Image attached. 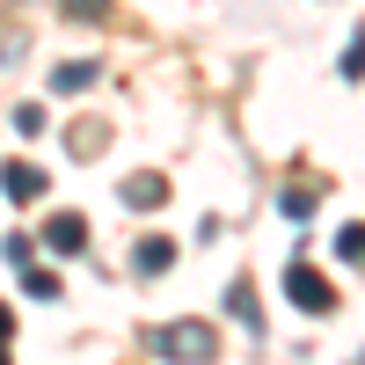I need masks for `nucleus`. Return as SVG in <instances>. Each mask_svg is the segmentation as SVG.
Wrapping results in <instances>:
<instances>
[{"instance_id": "obj_3", "label": "nucleus", "mask_w": 365, "mask_h": 365, "mask_svg": "<svg viewBox=\"0 0 365 365\" xmlns=\"http://www.w3.org/2000/svg\"><path fill=\"white\" fill-rule=\"evenodd\" d=\"M37 241H44L51 256H88V241H96V234H88L81 212H51V220L37 227Z\"/></svg>"}, {"instance_id": "obj_7", "label": "nucleus", "mask_w": 365, "mask_h": 365, "mask_svg": "<svg viewBox=\"0 0 365 365\" xmlns=\"http://www.w3.org/2000/svg\"><path fill=\"white\" fill-rule=\"evenodd\" d=\"M96 58H58V66H51V88H58V96H81V88H96Z\"/></svg>"}, {"instance_id": "obj_15", "label": "nucleus", "mask_w": 365, "mask_h": 365, "mask_svg": "<svg viewBox=\"0 0 365 365\" xmlns=\"http://www.w3.org/2000/svg\"><path fill=\"white\" fill-rule=\"evenodd\" d=\"M365 73V29H351V44H344V81Z\"/></svg>"}, {"instance_id": "obj_1", "label": "nucleus", "mask_w": 365, "mask_h": 365, "mask_svg": "<svg viewBox=\"0 0 365 365\" xmlns=\"http://www.w3.org/2000/svg\"><path fill=\"white\" fill-rule=\"evenodd\" d=\"M146 358H168V365H197V358H220V329H212L205 314L161 322V329H146Z\"/></svg>"}, {"instance_id": "obj_9", "label": "nucleus", "mask_w": 365, "mask_h": 365, "mask_svg": "<svg viewBox=\"0 0 365 365\" xmlns=\"http://www.w3.org/2000/svg\"><path fill=\"white\" fill-rule=\"evenodd\" d=\"M8 132H22V139H44V132H51V117H44L37 103H15V110H8Z\"/></svg>"}, {"instance_id": "obj_8", "label": "nucleus", "mask_w": 365, "mask_h": 365, "mask_svg": "<svg viewBox=\"0 0 365 365\" xmlns=\"http://www.w3.org/2000/svg\"><path fill=\"white\" fill-rule=\"evenodd\" d=\"M227 314H234L241 329H256V336H263V307H256V285H249V278L227 285Z\"/></svg>"}, {"instance_id": "obj_17", "label": "nucleus", "mask_w": 365, "mask_h": 365, "mask_svg": "<svg viewBox=\"0 0 365 365\" xmlns=\"http://www.w3.org/2000/svg\"><path fill=\"white\" fill-rule=\"evenodd\" d=\"M8 336H15V314L0 307V365H8Z\"/></svg>"}, {"instance_id": "obj_13", "label": "nucleus", "mask_w": 365, "mask_h": 365, "mask_svg": "<svg viewBox=\"0 0 365 365\" xmlns=\"http://www.w3.org/2000/svg\"><path fill=\"white\" fill-rule=\"evenodd\" d=\"M336 256H344V263H365V227H358V220L336 234Z\"/></svg>"}, {"instance_id": "obj_12", "label": "nucleus", "mask_w": 365, "mask_h": 365, "mask_svg": "<svg viewBox=\"0 0 365 365\" xmlns=\"http://www.w3.org/2000/svg\"><path fill=\"white\" fill-rule=\"evenodd\" d=\"M22 285H29V299H58V278H51L44 263H29V270H22Z\"/></svg>"}, {"instance_id": "obj_4", "label": "nucleus", "mask_w": 365, "mask_h": 365, "mask_svg": "<svg viewBox=\"0 0 365 365\" xmlns=\"http://www.w3.org/2000/svg\"><path fill=\"white\" fill-rule=\"evenodd\" d=\"M44 190H51V175L37 161H8V168H0V197H8V205H29V197H44Z\"/></svg>"}, {"instance_id": "obj_6", "label": "nucleus", "mask_w": 365, "mask_h": 365, "mask_svg": "<svg viewBox=\"0 0 365 365\" xmlns=\"http://www.w3.org/2000/svg\"><path fill=\"white\" fill-rule=\"evenodd\" d=\"M168 263H175V241H168V234H146L139 249H132V270H139V278H168Z\"/></svg>"}, {"instance_id": "obj_10", "label": "nucleus", "mask_w": 365, "mask_h": 365, "mask_svg": "<svg viewBox=\"0 0 365 365\" xmlns=\"http://www.w3.org/2000/svg\"><path fill=\"white\" fill-rule=\"evenodd\" d=\"M66 146H73V161H96L103 146H110V132H103V125H73V132H66Z\"/></svg>"}, {"instance_id": "obj_16", "label": "nucleus", "mask_w": 365, "mask_h": 365, "mask_svg": "<svg viewBox=\"0 0 365 365\" xmlns=\"http://www.w3.org/2000/svg\"><path fill=\"white\" fill-rule=\"evenodd\" d=\"M278 205H285V212H292V220H307V212H314V190H285V197H278Z\"/></svg>"}, {"instance_id": "obj_5", "label": "nucleus", "mask_w": 365, "mask_h": 365, "mask_svg": "<svg viewBox=\"0 0 365 365\" xmlns=\"http://www.w3.org/2000/svg\"><path fill=\"white\" fill-rule=\"evenodd\" d=\"M117 197H125L132 212H161V205H168V175L139 168V175H125V182H117Z\"/></svg>"}, {"instance_id": "obj_14", "label": "nucleus", "mask_w": 365, "mask_h": 365, "mask_svg": "<svg viewBox=\"0 0 365 365\" xmlns=\"http://www.w3.org/2000/svg\"><path fill=\"white\" fill-rule=\"evenodd\" d=\"M58 15H66V22H103V15H110V0H66Z\"/></svg>"}, {"instance_id": "obj_11", "label": "nucleus", "mask_w": 365, "mask_h": 365, "mask_svg": "<svg viewBox=\"0 0 365 365\" xmlns=\"http://www.w3.org/2000/svg\"><path fill=\"white\" fill-rule=\"evenodd\" d=\"M0 256H8L15 270H29V263H37V241H29V234H8V241H0Z\"/></svg>"}, {"instance_id": "obj_2", "label": "nucleus", "mask_w": 365, "mask_h": 365, "mask_svg": "<svg viewBox=\"0 0 365 365\" xmlns=\"http://www.w3.org/2000/svg\"><path fill=\"white\" fill-rule=\"evenodd\" d=\"M285 299H292L299 314H336V285H329L307 256H292V263H285Z\"/></svg>"}]
</instances>
